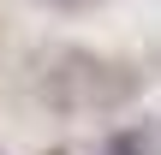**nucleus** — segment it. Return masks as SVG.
I'll return each mask as SVG.
<instances>
[{"instance_id": "f257e3e1", "label": "nucleus", "mask_w": 161, "mask_h": 155, "mask_svg": "<svg viewBox=\"0 0 161 155\" xmlns=\"http://www.w3.org/2000/svg\"><path fill=\"white\" fill-rule=\"evenodd\" d=\"M102 155H143V137H137V131H114Z\"/></svg>"}]
</instances>
